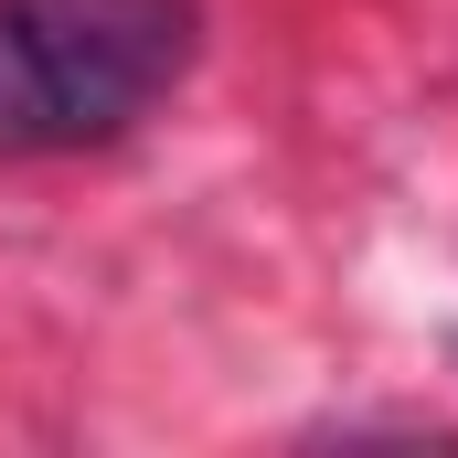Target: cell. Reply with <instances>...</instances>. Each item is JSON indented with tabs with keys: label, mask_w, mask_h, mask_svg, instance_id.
<instances>
[{
	"label": "cell",
	"mask_w": 458,
	"mask_h": 458,
	"mask_svg": "<svg viewBox=\"0 0 458 458\" xmlns=\"http://www.w3.org/2000/svg\"><path fill=\"white\" fill-rule=\"evenodd\" d=\"M203 0H0V160H75L182 97Z\"/></svg>",
	"instance_id": "cell-1"
}]
</instances>
